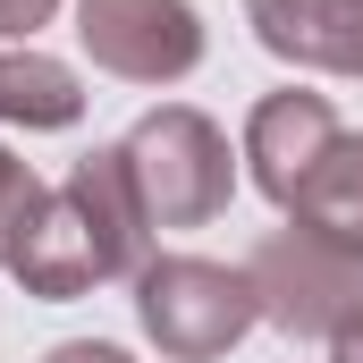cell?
Instances as JSON below:
<instances>
[{
	"instance_id": "obj_1",
	"label": "cell",
	"mask_w": 363,
	"mask_h": 363,
	"mask_svg": "<svg viewBox=\"0 0 363 363\" xmlns=\"http://www.w3.org/2000/svg\"><path fill=\"white\" fill-rule=\"evenodd\" d=\"M118 144H127V169H135V194H144L152 228H203V220L228 211L237 161H228V135H220L203 110L161 101V110H144Z\"/></svg>"
},
{
	"instance_id": "obj_2",
	"label": "cell",
	"mask_w": 363,
	"mask_h": 363,
	"mask_svg": "<svg viewBox=\"0 0 363 363\" xmlns=\"http://www.w3.org/2000/svg\"><path fill=\"white\" fill-rule=\"evenodd\" d=\"M135 321H144V338L169 363H211V355H228L262 321V296H254V279L228 271V262L152 254L135 271Z\"/></svg>"
},
{
	"instance_id": "obj_3",
	"label": "cell",
	"mask_w": 363,
	"mask_h": 363,
	"mask_svg": "<svg viewBox=\"0 0 363 363\" xmlns=\"http://www.w3.org/2000/svg\"><path fill=\"white\" fill-rule=\"evenodd\" d=\"M245 279L262 296V321L287 338H338L347 321H363V254L313 228H279L245 254Z\"/></svg>"
},
{
	"instance_id": "obj_4",
	"label": "cell",
	"mask_w": 363,
	"mask_h": 363,
	"mask_svg": "<svg viewBox=\"0 0 363 363\" xmlns=\"http://www.w3.org/2000/svg\"><path fill=\"white\" fill-rule=\"evenodd\" d=\"M77 43L127 85H178L203 68L194 0H77Z\"/></svg>"
},
{
	"instance_id": "obj_5",
	"label": "cell",
	"mask_w": 363,
	"mask_h": 363,
	"mask_svg": "<svg viewBox=\"0 0 363 363\" xmlns=\"http://www.w3.org/2000/svg\"><path fill=\"white\" fill-rule=\"evenodd\" d=\"M0 271L17 279L26 296H43V304H68V296H85V287L110 279V254H101L93 220L77 211V194H68V186H43V194H34V211L9 228Z\"/></svg>"
},
{
	"instance_id": "obj_6",
	"label": "cell",
	"mask_w": 363,
	"mask_h": 363,
	"mask_svg": "<svg viewBox=\"0 0 363 363\" xmlns=\"http://www.w3.org/2000/svg\"><path fill=\"white\" fill-rule=\"evenodd\" d=\"M338 135H347V127H338V110H330L321 93L279 85V93H262V101H254V118H245V169H254V186L287 211Z\"/></svg>"
},
{
	"instance_id": "obj_7",
	"label": "cell",
	"mask_w": 363,
	"mask_h": 363,
	"mask_svg": "<svg viewBox=\"0 0 363 363\" xmlns=\"http://www.w3.org/2000/svg\"><path fill=\"white\" fill-rule=\"evenodd\" d=\"M245 26L296 68L363 77V0H245Z\"/></svg>"
},
{
	"instance_id": "obj_8",
	"label": "cell",
	"mask_w": 363,
	"mask_h": 363,
	"mask_svg": "<svg viewBox=\"0 0 363 363\" xmlns=\"http://www.w3.org/2000/svg\"><path fill=\"white\" fill-rule=\"evenodd\" d=\"M60 186L77 194V211L93 220V237H101V254H110V279H135L152 262V211H144V194H135L127 144H93Z\"/></svg>"
},
{
	"instance_id": "obj_9",
	"label": "cell",
	"mask_w": 363,
	"mask_h": 363,
	"mask_svg": "<svg viewBox=\"0 0 363 363\" xmlns=\"http://www.w3.org/2000/svg\"><path fill=\"white\" fill-rule=\"evenodd\" d=\"M85 118V85H77V68L68 60H51V51H0V127H26V135H43V127H77Z\"/></svg>"
},
{
	"instance_id": "obj_10",
	"label": "cell",
	"mask_w": 363,
	"mask_h": 363,
	"mask_svg": "<svg viewBox=\"0 0 363 363\" xmlns=\"http://www.w3.org/2000/svg\"><path fill=\"white\" fill-rule=\"evenodd\" d=\"M287 220H296V228H313V237H338V245H355V254H363V135H338V144L321 152V169H313L304 194L287 203Z\"/></svg>"
},
{
	"instance_id": "obj_11",
	"label": "cell",
	"mask_w": 363,
	"mask_h": 363,
	"mask_svg": "<svg viewBox=\"0 0 363 363\" xmlns=\"http://www.w3.org/2000/svg\"><path fill=\"white\" fill-rule=\"evenodd\" d=\"M34 194H43V178H34L17 152H0V245H9V228L34 211Z\"/></svg>"
},
{
	"instance_id": "obj_12",
	"label": "cell",
	"mask_w": 363,
	"mask_h": 363,
	"mask_svg": "<svg viewBox=\"0 0 363 363\" xmlns=\"http://www.w3.org/2000/svg\"><path fill=\"white\" fill-rule=\"evenodd\" d=\"M51 9L60 0H0V34H26L34 43V26H51Z\"/></svg>"
},
{
	"instance_id": "obj_13",
	"label": "cell",
	"mask_w": 363,
	"mask_h": 363,
	"mask_svg": "<svg viewBox=\"0 0 363 363\" xmlns=\"http://www.w3.org/2000/svg\"><path fill=\"white\" fill-rule=\"evenodd\" d=\"M43 363H135L127 347H110V338H68V347H51Z\"/></svg>"
},
{
	"instance_id": "obj_14",
	"label": "cell",
	"mask_w": 363,
	"mask_h": 363,
	"mask_svg": "<svg viewBox=\"0 0 363 363\" xmlns=\"http://www.w3.org/2000/svg\"><path fill=\"white\" fill-rule=\"evenodd\" d=\"M330 363H363V321H347V330L330 338Z\"/></svg>"
}]
</instances>
